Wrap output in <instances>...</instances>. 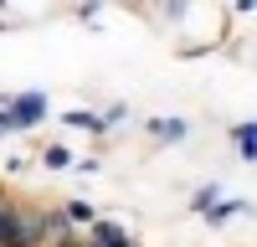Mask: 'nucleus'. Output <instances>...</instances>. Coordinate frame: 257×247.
<instances>
[{
  "label": "nucleus",
  "instance_id": "nucleus-4",
  "mask_svg": "<svg viewBox=\"0 0 257 247\" xmlns=\"http://www.w3.org/2000/svg\"><path fill=\"white\" fill-rule=\"evenodd\" d=\"M237 216H252V201H247V196H216V201L201 211L206 226H226V221H237Z\"/></svg>",
  "mask_w": 257,
  "mask_h": 247
},
{
  "label": "nucleus",
  "instance_id": "nucleus-10",
  "mask_svg": "<svg viewBox=\"0 0 257 247\" xmlns=\"http://www.w3.org/2000/svg\"><path fill=\"white\" fill-rule=\"evenodd\" d=\"M103 118H108V129H118V124L128 118V103H108V108H98Z\"/></svg>",
  "mask_w": 257,
  "mask_h": 247
},
{
  "label": "nucleus",
  "instance_id": "nucleus-12",
  "mask_svg": "<svg viewBox=\"0 0 257 247\" xmlns=\"http://www.w3.org/2000/svg\"><path fill=\"white\" fill-rule=\"evenodd\" d=\"M98 11H103V0H82V6H77V11H72V16H77V21H93V16H98Z\"/></svg>",
  "mask_w": 257,
  "mask_h": 247
},
{
  "label": "nucleus",
  "instance_id": "nucleus-16",
  "mask_svg": "<svg viewBox=\"0 0 257 247\" xmlns=\"http://www.w3.org/2000/svg\"><path fill=\"white\" fill-rule=\"evenodd\" d=\"M0 31H11V21H6V16H0Z\"/></svg>",
  "mask_w": 257,
  "mask_h": 247
},
{
  "label": "nucleus",
  "instance_id": "nucleus-11",
  "mask_svg": "<svg viewBox=\"0 0 257 247\" xmlns=\"http://www.w3.org/2000/svg\"><path fill=\"white\" fill-rule=\"evenodd\" d=\"M31 165H36L31 155H11V160H6V175H26V170H31Z\"/></svg>",
  "mask_w": 257,
  "mask_h": 247
},
{
  "label": "nucleus",
  "instance_id": "nucleus-15",
  "mask_svg": "<svg viewBox=\"0 0 257 247\" xmlns=\"http://www.w3.org/2000/svg\"><path fill=\"white\" fill-rule=\"evenodd\" d=\"M47 247H82V232H67L62 242H47Z\"/></svg>",
  "mask_w": 257,
  "mask_h": 247
},
{
  "label": "nucleus",
  "instance_id": "nucleus-7",
  "mask_svg": "<svg viewBox=\"0 0 257 247\" xmlns=\"http://www.w3.org/2000/svg\"><path fill=\"white\" fill-rule=\"evenodd\" d=\"M36 165H41V170H72V150H67V144H62V139H52V144H41V155H36Z\"/></svg>",
  "mask_w": 257,
  "mask_h": 247
},
{
  "label": "nucleus",
  "instance_id": "nucleus-9",
  "mask_svg": "<svg viewBox=\"0 0 257 247\" xmlns=\"http://www.w3.org/2000/svg\"><path fill=\"white\" fill-rule=\"evenodd\" d=\"M216 196H221V180H206V185H196V191H190V206H185V211H190V216H201Z\"/></svg>",
  "mask_w": 257,
  "mask_h": 247
},
{
  "label": "nucleus",
  "instance_id": "nucleus-1",
  "mask_svg": "<svg viewBox=\"0 0 257 247\" xmlns=\"http://www.w3.org/2000/svg\"><path fill=\"white\" fill-rule=\"evenodd\" d=\"M6 113L16 118V134H31V129H41L47 124V113H52V103H47V93H11L6 98Z\"/></svg>",
  "mask_w": 257,
  "mask_h": 247
},
{
  "label": "nucleus",
  "instance_id": "nucleus-13",
  "mask_svg": "<svg viewBox=\"0 0 257 247\" xmlns=\"http://www.w3.org/2000/svg\"><path fill=\"white\" fill-rule=\"evenodd\" d=\"M0 139H16V118L6 113V103H0Z\"/></svg>",
  "mask_w": 257,
  "mask_h": 247
},
{
  "label": "nucleus",
  "instance_id": "nucleus-8",
  "mask_svg": "<svg viewBox=\"0 0 257 247\" xmlns=\"http://www.w3.org/2000/svg\"><path fill=\"white\" fill-rule=\"evenodd\" d=\"M57 206H62V216H67V221L77 226V232H82V226H88V221L98 216V206H93V201H82V196H72V201H57Z\"/></svg>",
  "mask_w": 257,
  "mask_h": 247
},
{
  "label": "nucleus",
  "instance_id": "nucleus-6",
  "mask_svg": "<svg viewBox=\"0 0 257 247\" xmlns=\"http://www.w3.org/2000/svg\"><path fill=\"white\" fill-rule=\"evenodd\" d=\"M252 134H257V124H252V118H242V124H231V129H226V139H231V150H237V160H242V165H252V160H257Z\"/></svg>",
  "mask_w": 257,
  "mask_h": 247
},
{
  "label": "nucleus",
  "instance_id": "nucleus-17",
  "mask_svg": "<svg viewBox=\"0 0 257 247\" xmlns=\"http://www.w3.org/2000/svg\"><path fill=\"white\" fill-rule=\"evenodd\" d=\"M6 98H11V93H6V88H0V103H6Z\"/></svg>",
  "mask_w": 257,
  "mask_h": 247
},
{
  "label": "nucleus",
  "instance_id": "nucleus-14",
  "mask_svg": "<svg viewBox=\"0 0 257 247\" xmlns=\"http://www.w3.org/2000/svg\"><path fill=\"white\" fill-rule=\"evenodd\" d=\"M257 11V0H231V16H252Z\"/></svg>",
  "mask_w": 257,
  "mask_h": 247
},
{
  "label": "nucleus",
  "instance_id": "nucleus-2",
  "mask_svg": "<svg viewBox=\"0 0 257 247\" xmlns=\"http://www.w3.org/2000/svg\"><path fill=\"white\" fill-rule=\"evenodd\" d=\"M82 247H139V242H134V232H128L123 221H113V216H93L88 226H82Z\"/></svg>",
  "mask_w": 257,
  "mask_h": 247
},
{
  "label": "nucleus",
  "instance_id": "nucleus-3",
  "mask_svg": "<svg viewBox=\"0 0 257 247\" xmlns=\"http://www.w3.org/2000/svg\"><path fill=\"white\" fill-rule=\"evenodd\" d=\"M139 129H144L149 144H160V150H165V144H185V139H190V118H180V113H155V118H144Z\"/></svg>",
  "mask_w": 257,
  "mask_h": 247
},
{
  "label": "nucleus",
  "instance_id": "nucleus-5",
  "mask_svg": "<svg viewBox=\"0 0 257 247\" xmlns=\"http://www.w3.org/2000/svg\"><path fill=\"white\" fill-rule=\"evenodd\" d=\"M62 124H67V129H77V134H93V139L113 134V129H108V118H103L98 108H67V113H62Z\"/></svg>",
  "mask_w": 257,
  "mask_h": 247
},
{
  "label": "nucleus",
  "instance_id": "nucleus-18",
  "mask_svg": "<svg viewBox=\"0 0 257 247\" xmlns=\"http://www.w3.org/2000/svg\"><path fill=\"white\" fill-rule=\"evenodd\" d=\"M6 6H11V0H0V11H6Z\"/></svg>",
  "mask_w": 257,
  "mask_h": 247
}]
</instances>
